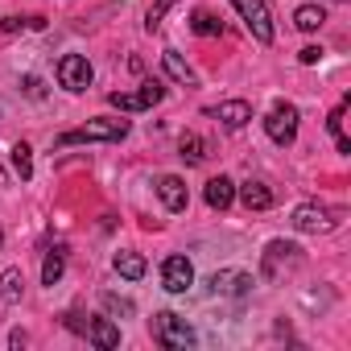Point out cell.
Here are the masks:
<instances>
[{"label":"cell","mask_w":351,"mask_h":351,"mask_svg":"<svg viewBox=\"0 0 351 351\" xmlns=\"http://www.w3.org/2000/svg\"><path fill=\"white\" fill-rule=\"evenodd\" d=\"M153 339H157L165 351H186V347H195V343H199L195 326H191L182 314H173V310L153 314Z\"/></svg>","instance_id":"obj_1"},{"label":"cell","mask_w":351,"mask_h":351,"mask_svg":"<svg viewBox=\"0 0 351 351\" xmlns=\"http://www.w3.org/2000/svg\"><path fill=\"white\" fill-rule=\"evenodd\" d=\"M124 136H128V120H116V116H95V120H87L83 128L62 132L54 145H58V149H66V145H83V141H124Z\"/></svg>","instance_id":"obj_2"},{"label":"cell","mask_w":351,"mask_h":351,"mask_svg":"<svg viewBox=\"0 0 351 351\" xmlns=\"http://www.w3.org/2000/svg\"><path fill=\"white\" fill-rule=\"evenodd\" d=\"M302 265V248L289 244V240H269L265 252H261V277L265 281H281L285 273H293Z\"/></svg>","instance_id":"obj_3"},{"label":"cell","mask_w":351,"mask_h":351,"mask_svg":"<svg viewBox=\"0 0 351 351\" xmlns=\"http://www.w3.org/2000/svg\"><path fill=\"white\" fill-rule=\"evenodd\" d=\"M339 219H343V211H330L322 203H302V207H293V219L289 223L302 236H326V232L339 228Z\"/></svg>","instance_id":"obj_4"},{"label":"cell","mask_w":351,"mask_h":351,"mask_svg":"<svg viewBox=\"0 0 351 351\" xmlns=\"http://www.w3.org/2000/svg\"><path fill=\"white\" fill-rule=\"evenodd\" d=\"M232 9L240 13V21L248 25V34L261 42V46H269L273 38H277V29H273V9H269V0H232Z\"/></svg>","instance_id":"obj_5"},{"label":"cell","mask_w":351,"mask_h":351,"mask_svg":"<svg viewBox=\"0 0 351 351\" xmlns=\"http://www.w3.org/2000/svg\"><path fill=\"white\" fill-rule=\"evenodd\" d=\"M161 99H165L161 79H145L141 91H112V95H108V108H116V112H149V108H157Z\"/></svg>","instance_id":"obj_6"},{"label":"cell","mask_w":351,"mask_h":351,"mask_svg":"<svg viewBox=\"0 0 351 351\" xmlns=\"http://www.w3.org/2000/svg\"><path fill=\"white\" fill-rule=\"evenodd\" d=\"M54 75H58V87H66L71 95H83V91L91 87V79H95L87 54H62L58 66H54Z\"/></svg>","instance_id":"obj_7"},{"label":"cell","mask_w":351,"mask_h":351,"mask_svg":"<svg viewBox=\"0 0 351 351\" xmlns=\"http://www.w3.org/2000/svg\"><path fill=\"white\" fill-rule=\"evenodd\" d=\"M265 132H269L273 145H293V136H298V108L277 99L269 108V116H265Z\"/></svg>","instance_id":"obj_8"},{"label":"cell","mask_w":351,"mask_h":351,"mask_svg":"<svg viewBox=\"0 0 351 351\" xmlns=\"http://www.w3.org/2000/svg\"><path fill=\"white\" fill-rule=\"evenodd\" d=\"M66 326L71 330H79V335H87L95 347H104V351H112V347H120V326L112 322V318H79V314H66Z\"/></svg>","instance_id":"obj_9"},{"label":"cell","mask_w":351,"mask_h":351,"mask_svg":"<svg viewBox=\"0 0 351 351\" xmlns=\"http://www.w3.org/2000/svg\"><path fill=\"white\" fill-rule=\"evenodd\" d=\"M161 285H165V293H186V289L195 285V265H191L182 252L165 256V261H161Z\"/></svg>","instance_id":"obj_10"},{"label":"cell","mask_w":351,"mask_h":351,"mask_svg":"<svg viewBox=\"0 0 351 351\" xmlns=\"http://www.w3.org/2000/svg\"><path fill=\"white\" fill-rule=\"evenodd\" d=\"M211 293L248 298V293H252V273H244V269H219V273L211 277Z\"/></svg>","instance_id":"obj_11"},{"label":"cell","mask_w":351,"mask_h":351,"mask_svg":"<svg viewBox=\"0 0 351 351\" xmlns=\"http://www.w3.org/2000/svg\"><path fill=\"white\" fill-rule=\"evenodd\" d=\"M157 199H161V203H165V211H173V215H182V211H186V203H191L186 182L178 178V173H161V178H157Z\"/></svg>","instance_id":"obj_12"},{"label":"cell","mask_w":351,"mask_h":351,"mask_svg":"<svg viewBox=\"0 0 351 351\" xmlns=\"http://www.w3.org/2000/svg\"><path fill=\"white\" fill-rule=\"evenodd\" d=\"M207 116H215L223 128H232V132H240L248 120H252V104L248 99H223V104H215V108H207Z\"/></svg>","instance_id":"obj_13"},{"label":"cell","mask_w":351,"mask_h":351,"mask_svg":"<svg viewBox=\"0 0 351 351\" xmlns=\"http://www.w3.org/2000/svg\"><path fill=\"white\" fill-rule=\"evenodd\" d=\"M203 199H207V207H211V211H228V207L236 203V182L219 173V178H211V182L203 186Z\"/></svg>","instance_id":"obj_14"},{"label":"cell","mask_w":351,"mask_h":351,"mask_svg":"<svg viewBox=\"0 0 351 351\" xmlns=\"http://www.w3.org/2000/svg\"><path fill=\"white\" fill-rule=\"evenodd\" d=\"M236 199H240L248 211H269V207H273V191H269L265 182H256V178H248L244 186H236Z\"/></svg>","instance_id":"obj_15"},{"label":"cell","mask_w":351,"mask_h":351,"mask_svg":"<svg viewBox=\"0 0 351 351\" xmlns=\"http://www.w3.org/2000/svg\"><path fill=\"white\" fill-rule=\"evenodd\" d=\"M161 66H165V75H169L173 83H182V87H199V75L182 62V54H178V50H161Z\"/></svg>","instance_id":"obj_16"},{"label":"cell","mask_w":351,"mask_h":351,"mask_svg":"<svg viewBox=\"0 0 351 351\" xmlns=\"http://www.w3.org/2000/svg\"><path fill=\"white\" fill-rule=\"evenodd\" d=\"M112 269H116L124 281H141V277L149 273V265H145L141 252H116V256H112Z\"/></svg>","instance_id":"obj_17"},{"label":"cell","mask_w":351,"mask_h":351,"mask_svg":"<svg viewBox=\"0 0 351 351\" xmlns=\"http://www.w3.org/2000/svg\"><path fill=\"white\" fill-rule=\"evenodd\" d=\"M25 298V277H21V269H5L0 273V302L5 306H17Z\"/></svg>","instance_id":"obj_18"},{"label":"cell","mask_w":351,"mask_h":351,"mask_svg":"<svg viewBox=\"0 0 351 351\" xmlns=\"http://www.w3.org/2000/svg\"><path fill=\"white\" fill-rule=\"evenodd\" d=\"M293 25H298L302 34H318V29L326 25V9H322V5H302V9L293 13Z\"/></svg>","instance_id":"obj_19"},{"label":"cell","mask_w":351,"mask_h":351,"mask_svg":"<svg viewBox=\"0 0 351 351\" xmlns=\"http://www.w3.org/2000/svg\"><path fill=\"white\" fill-rule=\"evenodd\" d=\"M62 273H66V248L58 244V248L46 252V261H42V285H58Z\"/></svg>","instance_id":"obj_20"},{"label":"cell","mask_w":351,"mask_h":351,"mask_svg":"<svg viewBox=\"0 0 351 351\" xmlns=\"http://www.w3.org/2000/svg\"><path fill=\"white\" fill-rule=\"evenodd\" d=\"M191 29H195L199 38H219V34H223V21H219L211 9H195V17H191Z\"/></svg>","instance_id":"obj_21"},{"label":"cell","mask_w":351,"mask_h":351,"mask_svg":"<svg viewBox=\"0 0 351 351\" xmlns=\"http://www.w3.org/2000/svg\"><path fill=\"white\" fill-rule=\"evenodd\" d=\"M13 169H17V178H21V182H29V178H34V149H29L25 141H17V145H13Z\"/></svg>","instance_id":"obj_22"},{"label":"cell","mask_w":351,"mask_h":351,"mask_svg":"<svg viewBox=\"0 0 351 351\" xmlns=\"http://www.w3.org/2000/svg\"><path fill=\"white\" fill-rule=\"evenodd\" d=\"M178 149H182V161H191V165H199V161L207 157V145H203V136H199V132H182Z\"/></svg>","instance_id":"obj_23"},{"label":"cell","mask_w":351,"mask_h":351,"mask_svg":"<svg viewBox=\"0 0 351 351\" xmlns=\"http://www.w3.org/2000/svg\"><path fill=\"white\" fill-rule=\"evenodd\" d=\"M173 5H182V0H153L149 13H145V29H149V34H157V29H161V21H165V13H169Z\"/></svg>","instance_id":"obj_24"},{"label":"cell","mask_w":351,"mask_h":351,"mask_svg":"<svg viewBox=\"0 0 351 351\" xmlns=\"http://www.w3.org/2000/svg\"><path fill=\"white\" fill-rule=\"evenodd\" d=\"M104 310H108V318H132V302L128 298H116V293H104Z\"/></svg>","instance_id":"obj_25"},{"label":"cell","mask_w":351,"mask_h":351,"mask_svg":"<svg viewBox=\"0 0 351 351\" xmlns=\"http://www.w3.org/2000/svg\"><path fill=\"white\" fill-rule=\"evenodd\" d=\"M322 54H326L322 46H302V50H298V62H302V66H318Z\"/></svg>","instance_id":"obj_26"},{"label":"cell","mask_w":351,"mask_h":351,"mask_svg":"<svg viewBox=\"0 0 351 351\" xmlns=\"http://www.w3.org/2000/svg\"><path fill=\"white\" fill-rule=\"evenodd\" d=\"M25 95H34V99H42V95H46V91H42V83H38V79H34V75H29V79H25Z\"/></svg>","instance_id":"obj_27"},{"label":"cell","mask_w":351,"mask_h":351,"mask_svg":"<svg viewBox=\"0 0 351 351\" xmlns=\"http://www.w3.org/2000/svg\"><path fill=\"white\" fill-rule=\"evenodd\" d=\"M330 5H347V0H330Z\"/></svg>","instance_id":"obj_28"},{"label":"cell","mask_w":351,"mask_h":351,"mask_svg":"<svg viewBox=\"0 0 351 351\" xmlns=\"http://www.w3.org/2000/svg\"><path fill=\"white\" fill-rule=\"evenodd\" d=\"M0 244H5V232H0Z\"/></svg>","instance_id":"obj_29"}]
</instances>
